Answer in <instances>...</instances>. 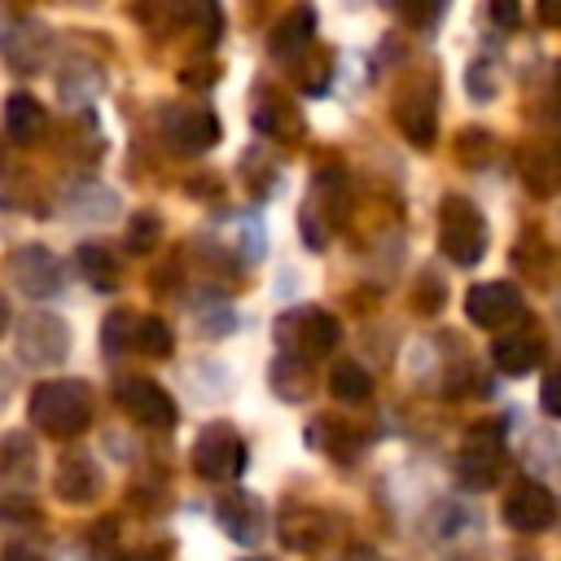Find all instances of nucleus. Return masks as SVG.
Segmentation results:
<instances>
[{"mask_svg": "<svg viewBox=\"0 0 561 561\" xmlns=\"http://www.w3.org/2000/svg\"><path fill=\"white\" fill-rule=\"evenodd\" d=\"M26 416L53 438H79L92 425V390L79 377H53L31 390Z\"/></svg>", "mask_w": 561, "mask_h": 561, "instance_id": "f257e3e1", "label": "nucleus"}, {"mask_svg": "<svg viewBox=\"0 0 561 561\" xmlns=\"http://www.w3.org/2000/svg\"><path fill=\"white\" fill-rule=\"evenodd\" d=\"M337 342H342V324H337V316H329L324 307L285 311V316L276 320V346H280V359L307 364V359L329 355Z\"/></svg>", "mask_w": 561, "mask_h": 561, "instance_id": "f03ea898", "label": "nucleus"}, {"mask_svg": "<svg viewBox=\"0 0 561 561\" xmlns=\"http://www.w3.org/2000/svg\"><path fill=\"white\" fill-rule=\"evenodd\" d=\"M438 245L456 267H473L486 254V219L469 197H443Z\"/></svg>", "mask_w": 561, "mask_h": 561, "instance_id": "7ed1b4c3", "label": "nucleus"}, {"mask_svg": "<svg viewBox=\"0 0 561 561\" xmlns=\"http://www.w3.org/2000/svg\"><path fill=\"white\" fill-rule=\"evenodd\" d=\"M245 460H250L245 456V438L232 425H224V421L206 425L197 434V443H193V469L206 482H232V478H241L245 473Z\"/></svg>", "mask_w": 561, "mask_h": 561, "instance_id": "20e7f679", "label": "nucleus"}, {"mask_svg": "<svg viewBox=\"0 0 561 561\" xmlns=\"http://www.w3.org/2000/svg\"><path fill=\"white\" fill-rule=\"evenodd\" d=\"M13 346H18V359L26 368H53L66 359L70 351V329L61 316L53 311H31L18 320V333H13Z\"/></svg>", "mask_w": 561, "mask_h": 561, "instance_id": "39448f33", "label": "nucleus"}, {"mask_svg": "<svg viewBox=\"0 0 561 561\" xmlns=\"http://www.w3.org/2000/svg\"><path fill=\"white\" fill-rule=\"evenodd\" d=\"M504 469V434L500 425L482 421L473 430H465V443H460V456H456V478L469 486V491H486Z\"/></svg>", "mask_w": 561, "mask_h": 561, "instance_id": "423d86ee", "label": "nucleus"}, {"mask_svg": "<svg viewBox=\"0 0 561 561\" xmlns=\"http://www.w3.org/2000/svg\"><path fill=\"white\" fill-rule=\"evenodd\" d=\"M158 127L175 153H206L219 145V118L206 105H162Z\"/></svg>", "mask_w": 561, "mask_h": 561, "instance_id": "0eeeda50", "label": "nucleus"}, {"mask_svg": "<svg viewBox=\"0 0 561 561\" xmlns=\"http://www.w3.org/2000/svg\"><path fill=\"white\" fill-rule=\"evenodd\" d=\"M114 399H118V408H123L136 425H145V430H171V425L180 421L175 399H171L158 381H149V377H123V381L114 386Z\"/></svg>", "mask_w": 561, "mask_h": 561, "instance_id": "6e6552de", "label": "nucleus"}, {"mask_svg": "<svg viewBox=\"0 0 561 561\" xmlns=\"http://www.w3.org/2000/svg\"><path fill=\"white\" fill-rule=\"evenodd\" d=\"M500 517H504V526L535 535V530H548V526L557 522V500H552V491H548L543 482L522 478V482H513V491L504 495Z\"/></svg>", "mask_w": 561, "mask_h": 561, "instance_id": "1a4fd4ad", "label": "nucleus"}, {"mask_svg": "<svg viewBox=\"0 0 561 561\" xmlns=\"http://www.w3.org/2000/svg\"><path fill=\"white\" fill-rule=\"evenodd\" d=\"M465 316L478 329H504L522 316V289L513 280H482L465 294Z\"/></svg>", "mask_w": 561, "mask_h": 561, "instance_id": "9d476101", "label": "nucleus"}, {"mask_svg": "<svg viewBox=\"0 0 561 561\" xmlns=\"http://www.w3.org/2000/svg\"><path fill=\"white\" fill-rule=\"evenodd\" d=\"M9 276H13V285L26 294V298H53L57 289H61V267H57V259H53V250H44V245H18L13 254H9Z\"/></svg>", "mask_w": 561, "mask_h": 561, "instance_id": "9b49d317", "label": "nucleus"}, {"mask_svg": "<svg viewBox=\"0 0 561 561\" xmlns=\"http://www.w3.org/2000/svg\"><path fill=\"white\" fill-rule=\"evenodd\" d=\"M543 333L535 324H517V329H504L495 342H491V364L504 373V377H526L543 364Z\"/></svg>", "mask_w": 561, "mask_h": 561, "instance_id": "f8f14e48", "label": "nucleus"}, {"mask_svg": "<svg viewBox=\"0 0 561 561\" xmlns=\"http://www.w3.org/2000/svg\"><path fill=\"white\" fill-rule=\"evenodd\" d=\"M53 495L61 504H92L101 495V469L83 451H66L53 469Z\"/></svg>", "mask_w": 561, "mask_h": 561, "instance_id": "ddd939ff", "label": "nucleus"}, {"mask_svg": "<svg viewBox=\"0 0 561 561\" xmlns=\"http://www.w3.org/2000/svg\"><path fill=\"white\" fill-rule=\"evenodd\" d=\"M254 127L272 140H294V136H302V114L276 88H259L254 92Z\"/></svg>", "mask_w": 561, "mask_h": 561, "instance_id": "4468645a", "label": "nucleus"}, {"mask_svg": "<svg viewBox=\"0 0 561 561\" xmlns=\"http://www.w3.org/2000/svg\"><path fill=\"white\" fill-rule=\"evenodd\" d=\"M215 517H219V526L228 530V539H237V543H254V539L263 535V508H259V500H250L245 491L219 495Z\"/></svg>", "mask_w": 561, "mask_h": 561, "instance_id": "2eb2a0df", "label": "nucleus"}, {"mask_svg": "<svg viewBox=\"0 0 561 561\" xmlns=\"http://www.w3.org/2000/svg\"><path fill=\"white\" fill-rule=\"evenodd\" d=\"M48 127V110L31 96V92H9L4 101V131L13 145H35Z\"/></svg>", "mask_w": 561, "mask_h": 561, "instance_id": "dca6fc26", "label": "nucleus"}, {"mask_svg": "<svg viewBox=\"0 0 561 561\" xmlns=\"http://www.w3.org/2000/svg\"><path fill=\"white\" fill-rule=\"evenodd\" d=\"M324 513L311 508V504H289L280 513V543L294 548V552H316L320 539H324Z\"/></svg>", "mask_w": 561, "mask_h": 561, "instance_id": "f3484780", "label": "nucleus"}, {"mask_svg": "<svg viewBox=\"0 0 561 561\" xmlns=\"http://www.w3.org/2000/svg\"><path fill=\"white\" fill-rule=\"evenodd\" d=\"M311 35H316V13L302 4V9H289L276 26H272V39H267V48H272V57H280V61H294L307 44H311Z\"/></svg>", "mask_w": 561, "mask_h": 561, "instance_id": "a211bd4d", "label": "nucleus"}, {"mask_svg": "<svg viewBox=\"0 0 561 561\" xmlns=\"http://www.w3.org/2000/svg\"><path fill=\"white\" fill-rule=\"evenodd\" d=\"M394 123L403 127V136L416 145V149H430L434 145V131H438V114H434V96H399L394 105Z\"/></svg>", "mask_w": 561, "mask_h": 561, "instance_id": "6ab92c4d", "label": "nucleus"}, {"mask_svg": "<svg viewBox=\"0 0 561 561\" xmlns=\"http://www.w3.org/2000/svg\"><path fill=\"white\" fill-rule=\"evenodd\" d=\"M75 259H79V272L88 276L92 289H118L123 263H118V254H114L105 241H83V245L75 250Z\"/></svg>", "mask_w": 561, "mask_h": 561, "instance_id": "aec40b11", "label": "nucleus"}, {"mask_svg": "<svg viewBox=\"0 0 561 561\" xmlns=\"http://www.w3.org/2000/svg\"><path fill=\"white\" fill-rule=\"evenodd\" d=\"M171 346H175V337H171V329H167L162 316H136L131 320V346L127 351H140V355L162 359V355H171Z\"/></svg>", "mask_w": 561, "mask_h": 561, "instance_id": "412c9836", "label": "nucleus"}, {"mask_svg": "<svg viewBox=\"0 0 561 561\" xmlns=\"http://www.w3.org/2000/svg\"><path fill=\"white\" fill-rule=\"evenodd\" d=\"M329 390H333V399H342V403H364V399L373 394V377H368L355 359H337L333 373H329Z\"/></svg>", "mask_w": 561, "mask_h": 561, "instance_id": "4be33fe9", "label": "nucleus"}, {"mask_svg": "<svg viewBox=\"0 0 561 561\" xmlns=\"http://www.w3.org/2000/svg\"><path fill=\"white\" fill-rule=\"evenodd\" d=\"M31 469H35V447H31V438L26 434H4L0 438V478L4 482H26L31 478Z\"/></svg>", "mask_w": 561, "mask_h": 561, "instance_id": "5701e85b", "label": "nucleus"}, {"mask_svg": "<svg viewBox=\"0 0 561 561\" xmlns=\"http://www.w3.org/2000/svg\"><path fill=\"white\" fill-rule=\"evenodd\" d=\"M158 237H162V219H158L153 210H136V215L127 219V250H131V254L153 250Z\"/></svg>", "mask_w": 561, "mask_h": 561, "instance_id": "b1692460", "label": "nucleus"}, {"mask_svg": "<svg viewBox=\"0 0 561 561\" xmlns=\"http://www.w3.org/2000/svg\"><path fill=\"white\" fill-rule=\"evenodd\" d=\"M539 403H543L548 416H561V364L543 377V386H539Z\"/></svg>", "mask_w": 561, "mask_h": 561, "instance_id": "393cba45", "label": "nucleus"}, {"mask_svg": "<svg viewBox=\"0 0 561 561\" xmlns=\"http://www.w3.org/2000/svg\"><path fill=\"white\" fill-rule=\"evenodd\" d=\"M180 79L188 88H206V83H215V66H188V70H180Z\"/></svg>", "mask_w": 561, "mask_h": 561, "instance_id": "a878e982", "label": "nucleus"}, {"mask_svg": "<svg viewBox=\"0 0 561 561\" xmlns=\"http://www.w3.org/2000/svg\"><path fill=\"white\" fill-rule=\"evenodd\" d=\"M0 561H44V557L26 543H9V548H0Z\"/></svg>", "mask_w": 561, "mask_h": 561, "instance_id": "bb28decb", "label": "nucleus"}, {"mask_svg": "<svg viewBox=\"0 0 561 561\" xmlns=\"http://www.w3.org/2000/svg\"><path fill=\"white\" fill-rule=\"evenodd\" d=\"M491 18H500V22H517V9H513V4H495Z\"/></svg>", "mask_w": 561, "mask_h": 561, "instance_id": "cd10ccee", "label": "nucleus"}, {"mask_svg": "<svg viewBox=\"0 0 561 561\" xmlns=\"http://www.w3.org/2000/svg\"><path fill=\"white\" fill-rule=\"evenodd\" d=\"M9 324H13V311H9V302H4V294H0V337L9 333Z\"/></svg>", "mask_w": 561, "mask_h": 561, "instance_id": "c85d7f7f", "label": "nucleus"}, {"mask_svg": "<svg viewBox=\"0 0 561 561\" xmlns=\"http://www.w3.org/2000/svg\"><path fill=\"white\" fill-rule=\"evenodd\" d=\"M539 18L543 22H561V4H539Z\"/></svg>", "mask_w": 561, "mask_h": 561, "instance_id": "c756f323", "label": "nucleus"}, {"mask_svg": "<svg viewBox=\"0 0 561 561\" xmlns=\"http://www.w3.org/2000/svg\"><path fill=\"white\" fill-rule=\"evenodd\" d=\"M118 561H153V557H149V552H123Z\"/></svg>", "mask_w": 561, "mask_h": 561, "instance_id": "7c9ffc66", "label": "nucleus"}, {"mask_svg": "<svg viewBox=\"0 0 561 561\" xmlns=\"http://www.w3.org/2000/svg\"><path fill=\"white\" fill-rule=\"evenodd\" d=\"M250 561H263V557H250Z\"/></svg>", "mask_w": 561, "mask_h": 561, "instance_id": "2f4dec72", "label": "nucleus"}]
</instances>
